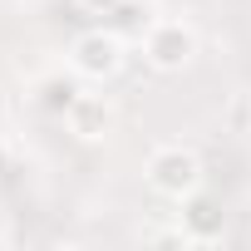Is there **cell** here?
I'll return each mask as SVG.
<instances>
[{
    "label": "cell",
    "instance_id": "277c9868",
    "mask_svg": "<svg viewBox=\"0 0 251 251\" xmlns=\"http://www.w3.org/2000/svg\"><path fill=\"white\" fill-rule=\"evenodd\" d=\"M222 231V212H212V202H192V212H187V236L192 241H212Z\"/></svg>",
    "mask_w": 251,
    "mask_h": 251
},
{
    "label": "cell",
    "instance_id": "7a4b0ae2",
    "mask_svg": "<svg viewBox=\"0 0 251 251\" xmlns=\"http://www.w3.org/2000/svg\"><path fill=\"white\" fill-rule=\"evenodd\" d=\"M148 59H153L158 69H182V64L192 59V30H182L177 20L153 25V35H148Z\"/></svg>",
    "mask_w": 251,
    "mask_h": 251
},
{
    "label": "cell",
    "instance_id": "8992f818",
    "mask_svg": "<svg viewBox=\"0 0 251 251\" xmlns=\"http://www.w3.org/2000/svg\"><path fill=\"white\" fill-rule=\"evenodd\" d=\"M0 108H5V103H0Z\"/></svg>",
    "mask_w": 251,
    "mask_h": 251
},
{
    "label": "cell",
    "instance_id": "6da1fadb",
    "mask_svg": "<svg viewBox=\"0 0 251 251\" xmlns=\"http://www.w3.org/2000/svg\"><path fill=\"white\" fill-rule=\"evenodd\" d=\"M148 177H153L158 192H168V197H187V192L197 187V177H202V163H197L192 153H182V148H163V153H153Z\"/></svg>",
    "mask_w": 251,
    "mask_h": 251
},
{
    "label": "cell",
    "instance_id": "3957f363",
    "mask_svg": "<svg viewBox=\"0 0 251 251\" xmlns=\"http://www.w3.org/2000/svg\"><path fill=\"white\" fill-rule=\"evenodd\" d=\"M74 64H79L84 74H108V69L118 64V40H113V35H84V40L74 45Z\"/></svg>",
    "mask_w": 251,
    "mask_h": 251
},
{
    "label": "cell",
    "instance_id": "5b68a950",
    "mask_svg": "<svg viewBox=\"0 0 251 251\" xmlns=\"http://www.w3.org/2000/svg\"><path fill=\"white\" fill-rule=\"evenodd\" d=\"M89 5H113V0H89Z\"/></svg>",
    "mask_w": 251,
    "mask_h": 251
}]
</instances>
